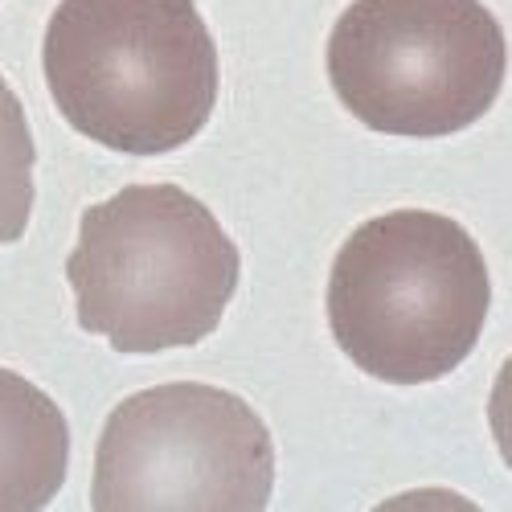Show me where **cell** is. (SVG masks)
Instances as JSON below:
<instances>
[{
    "instance_id": "cell-6",
    "label": "cell",
    "mask_w": 512,
    "mask_h": 512,
    "mask_svg": "<svg viewBox=\"0 0 512 512\" xmlns=\"http://www.w3.org/2000/svg\"><path fill=\"white\" fill-rule=\"evenodd\" d=\"M70 431L50 394L0 369V512H37L66 484Z\"/></svg>"
},
{
    "instance_id": "cell-5",
    "label": "cell",
    "mask_w": 512,
    "mask_h": 512,
    "mask_svg": "<svg viewBox=\"0 0 512 512\" xmlns=\"http://www.w3.org/2000/svg\"><path fill=\"white\" fill-rule=\"evenodd\" d=\"M271 492V431L218 386L140 390L111 410L95 447V512H259Z\"/></svg>"
},
{
    "instance_id": "cell-7",
    "label": "cell",
    "mask_w": 512,
    "mask_h": 512,
    "mask_svg": "<svg viewBox=\"0 0 512 512\" xmlns=\"http://www.w3.org/2000/svg\"><path fill=\"white\" fill-rule=\"evenodd\" d=\"M33 164L37 148L21 99L0 74V246H13L33 213Z\"/></svg>"
},
{
    "instance_id": "cell-4",
    "label": "cell",
    "mask_w": 512,
    "mask_h": 512,
    "mask_svg": "<svg viewBox=\"0 0 512 512\" xmlns=\"http://www.w3.org/2000/svg\"><path fill=\"white\" fill-rule=\"evenodd\" d=\"M508 41L480 0H353L328 37V82L381 136H455L492 111Z\"/></svg>"
},
{
    "instance_id": "cell-1",
    "label": "cell",
    "mask_w": 512,
    "mask_h": 512,
    "mask_svg": "<svg viewBox=\"0 0 512 512\" xmlns=\"http://www.w3.org/2000/svg\"><path fill=\"white\" fill-rule=\"evenodd\" d=\"M41 62L62 119L127 156L185 148L218 103V46L197 0H62Z\"/></svg>"
},
{
    "instance_id": "cell-3",
    "label": "cell",
    "mask_w": 512,
    "mask_h": 512,
    "mask_svg": "<svg viewBox=\"0 0 512 512\" xmlns=\"http://www.w3.org/2000/svg\"><path fill=\"white\" fill-rule=\"evenodd\" d=\"M492 304L488 263L459 222L394 209L357 226L328 275L340 353L390 386H426L476 349Z\"/></svg>"
},
{
    "instance_id": "cell-2",
    "label": "cell",
    "mask_w": 512,
    "mask_h": 512,
    "mask_svg": "<svg viewBox=\"0 0 512 512\" xmlns=\"http://www.w3.org/2000/svg\"><path fill=\"white\" fill-rule=\"evenodd\" d=\"M242 259L181 185H127L82 213L66 259L78 324L115 353L193 349L218 332Z\"/></svg>"
}]
</instances>
